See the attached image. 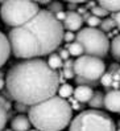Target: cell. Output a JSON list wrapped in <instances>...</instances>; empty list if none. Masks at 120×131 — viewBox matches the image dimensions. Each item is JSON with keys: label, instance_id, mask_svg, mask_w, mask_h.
Returning a JSON list of instances; mask_svg holds the SVG:
<instances>
[{"label": "cell", "instance_id": "1", "mask_svg": "<svg viewBox=\"0 0 120 131\" xmlns=\"http://www.w3.org/2000/svg\"><path fill=\"white\" fill-rule=\"evenodd\" d=\"M5 82L12 101L29 107L56 97L59 89L58 72L41 58L15 64L7 73Z\"/></svg>", "mask_w": 120, "mask_h": 131}, {"label": "cell", "instance_id": "12", "mask_svg": "<svg viewBox=\"0 0 120 131\" xmlns=\"http://www.w3.org/2000/svg\"><path fill=\"white\" fill-rule=\"evenodd\" d=\"M11 54H12V50H11L9 40H8V37L0 30V69H2L3 65H5V62L8 61Z\"/></svg>", "mask_w": 120, "mask_h": 131}, {"label": "cell", "instance_id": "35", "mask_svg": "<svg viewBox=\"0 0 120 131\" xmlns=\"http://www.w3.org/2000/svg\"><path fill=\"white\" fill-rule=\"evenodd\" d=\"M63 69H74V61L70 58L63 62Z\"/></svg>", "mask_w": 120, "mask_h": 131}, {"label": "cell", "instance_id": "33", "mask_svg": "<svg viewBox=\"0 0 120 131\" xmlns=\"http://www.w3.org/2000/svg\"><path fill=\"white\" fill-rule=\"evenodd\" d=\"M78 8H79V4L73 3V2H69V3H67V9H69L70 12H74V9H78Z\"/></svg>", "mask_w": 120, "mask_h": 131}, {"label": "cell", "instance_id": "39", "mask_svg": "<svg viewBox=\"0 0 120 131\" xmlns=\"http://www.w3.org/2000/svg\"><path fill=\"white\" fill-rule=\"evenodd\" d=\"M37 3L41 4V5H49V4H50L49 0H40V2H37Z\"/></svg>", "mask_w": 120, "mask_h": 131}, {"label": "cell", "instance_id": "18", "mask_svg": "<svg viewBox=\"0 0 120 131\" xmlns=\"http://www.w3.org/2000/svg\"><path fill=\"white\" fill-rule=\"evenodd\" d=\"M111 54L115 60L120 61V35H117L116 37L112 38L111 41Z\"/></svg>", "mask_w": 120, "mask_h": 131}, {"label": "cell", "instance_id": "43", "mask_svg": "<svg viewBox=\"0 0 120 131\" xmlns=\"http://www.w3.org/2000/svg\"><path fill=\"white\" fill-rule=\"evenodd\" d=\"M116 131H120V128H116Z\"/></svg>", "mask_w": 120, "mask_h": 131}, {"label": "cell", "instance_id": "7", "mask_svg": "<svg viewBox=\"0 0 120 131\" xmlns=\"http://www.w3.org/2000/svg\"><path fill=\"white\" fill-rule=\"evenodd\" d=\"M69 131H116V125L108 114L90 109L73 118Z\"/></svg>", "mask_w": 120, "mask_h": 131}, {"label": "cell", "instance_id": "16", "mask_svg": "<svg viewBox=\"0 0 120 131\" xmlns=\"http://www.w3.org/2000/svg\"><path fill=\"white\" fill-rule=\"evenodd\" d=\"M65 49H67L71 56L77 57V58L85 54V52H83V48H82V45H81L79 42H77V41H74V42H71V44H66V45H65Z\"/></svg>", "mask_w": 120, "mask_h": 131}, {"label": "cell", "instance_id": "20", "mask_svg": "<svg viewBox=\"0 0 120 131\" xmlns=\"http://www.w3.org/2000/svg\"><path fill=\"white\" fill-rule=\"evenodd\" d=\"M115 27H116L115 21L112 20L111 17H106L102 21V24H100V30H103V32H110V30L114 29Z\"/></svg>", "mask_w": 120, "mask_h": 131}, {"label": "cell", "instance_id": "17", "mask_svg": "<svg viewBox=\"0 0 120 131\" xmlns=\"http://www.w3.org/2000/svg\"><path fill=\"white\" fill-rule=\"evenodd\" d=\"M48 65L53 69V70L57 72V69H61L63 66V60L59 57V54L53 53V54H50L49 58H48Z\"/></svg>", "mask_w": 120, "mask_h": 131}, {"label": "cell", "instance_id": "9", "mask_svg": "<svg viewBox=\"0 0 120 131\" xmlns=\"http://www.w3.org/2000/svg\"><path fill=\"white\" fill-rule=\"evenodd\" d=\"M85 23L83 17L81 16L78 12H66V19L65 21L62 23L63 24V28L69 32H75V30H79L82 29V24Z\"/></svg>", "mask_w": 120, "mask_h": 131}, {"label": "cell", "instance_id": "36", "mask_svg": "<svg viewBox=\"0 0 120 131\" xmlns=\"http://www.w3.org/2000/svg\"><path fill=\"white\" fill-rule=\"evenodd\" d=\"M56 17H57L59 21H61V23H63L65 19H66V12H59V13H57Z\"/></svg>", "mask_w": 120, "mask_h": 131}, {"label": "cell", "instance_id": "41", "mask_svg": "<svg viewBox=\"0 0 120 131\" xmlns=\"http://www.w3.org/2000/svg\"><path fill=\"white\" fill-rule=\"evenodd\" d=\"M117 128H120V121L117 122Z\"/></svg>", "mask_w": 120, "mask_h": 131}, {"label": "cell", "instance_id": "11", "mask_svg": "<svg viewBox=\"0 0 120 131\" xmlns=\"http://www.w3.org/2000/svg\"><path fill=\"white\" fill-rule=\"evenodd\" d=\"M31 127H32V123L29 121L28 115H25V114H17L11 121L12 131H29Z\"/></svg>", "mask_w": 120, "mask_h": 131}, {"label": "cell", "instance_id": "13", "mask_svg": "<svg viewBox=\"0 0 120 131\" xmlns=\"http://www.w3.org/2000/svg\"><path fill=\"white\" fill-rule=\"evenodd\" d=\"M94 93L95 91L90 86H77L74 89L73 97L81 103H88L91 101V98L94 97Z\"/></svg>", "mask_w": 120, "mask_h": 131}, {"label": "cell", "instance_id": "37", "mask_svg": "<svg viewBox=\"0 0 120 131\" xmlns=\"http://www.w3.org/2000/svg\"><path fill=\"white\" fill-rule=\"evenodd\" d=\"M78 11V13L81 15V16H83V15H86L88 11H87V8H86V7H79V8L77 9Z\"/></svg>", "mask_w": 120, "mask_h": 131}, {"label": "cell", "instance_id": "40", "mask_svg": "<svg viewBox=\"0 0 120 131\" xmlns=\"http://www.w3.org/2000/svg\"><path fill=\"white\" fill-rule=\"evenodd\" d=\"M3 77H4V73H3L2 70H0V78H3Z\"/></svg>", "mask_w": 120, "mask_h": 131}, {"label": "cell", "instance_id": "34", "mask_svg": "<svg viewBox=\"0 0 120 131\" xmlns=\"http://www.w3.org/2000/svg\"><path fill=\"white\" fill-rule=\"evenodd\" d=\"M119 69H120V65H117V64H112V65L110 66V70H108V73H111V74H115V73H117V72H119Z\"/></svg>", "mask_w": 120, "mask_h": 131}, {"label": "cell", "instance_id": "26", "mask_svg": "<svg viewBox=\"0 0 120 131\" xmlns=\"http://www.w3.org/2000/svg\"><path fill=\"white\" fill-rule=\"evenodd\" d=\"M15 109H16V111L20 113V114L29 113V106L22 105V103H19V102H15Z\"/></svg>", "mask_w": 120, "mask_h": 131}, {"label": "cell", "instance_id": "3", "mask_svg": "<svg viewBox=\"0 0 120 131\" xmlns=\"http://www.w3.org/2000/svg\"><path fill=\"white\" fill-rule=\"evenodd\" d=\"M25 27L38 41L41 56L53 54L54 50L62 44L66 32L63 24L48 9H41L28 24H25Z\"/></svg>", "mask_w": 120, "mask_h": 131}, {"label": "cell", "instance_id": "19", "mask_svg": "<svg viewBox=\"0 0 120 131\" xmlns=\"http://www.w3.org/2000/svg\"><path fill=\"white\" fill-rule=\"evenodd\" d=\"M73 94H74V88L71 86V85H69V83H63L58 89V97H61L63 99L71 98Z\"/></svg>", "mask_w": 120, "mask_h": 131}, {"label": "cell", "instance_id": "23", "mask_svg": "<svg viewBox=\"0 0 120 131\" xmlns=\"http://www.w3.org/2000/svg\"><path fill=\"white\" fill-rule=\"evenodd\" d=\"M100 83L103 85L104 88L110 89V88L112 86V83H114V74L106 72V73H104V75L100 78Z\"/></svg>", "mask_w": 120, "mask_h": 131}, {"label": "cell", "instance_id": "28", "mask_svg": "<svg viewBox=\"0 0 120 131\" xmlns=\"http://www.w3.org/2000/svg\"><path fill=\"white\" fill-rule=\"evenodd\" d=\"M75 36L77 35H74L73 32H69V30H66L65 35H63V41H66L67 44H71L75 41Z\"/></svg>", "mask_w": 120, "mask_h": 131}, {"label": "cell", "instance_id": "8", "mask_svg": "<svg viewBox=\"0 0 120 131\" xmlns=\"http://www.w3.org/2000/svg\"><path fill=\"white\" fill-rule=\"evenodd\" d=\"M74 73L90 82H99L106 73V64L102 58L83 54L74 61Z\"/></svg>", "mask_w": 120, "mask_h": 131}, {"label": "cell", "instance_id": "10", "mask_svg": "<svg viewBox=\"0 0 120 131\" xmlns=\"http://www.w3.org/2000/svg\"><path fill=\"white\" fill-rule=\"evenodd\" d=\"M104 109L120 114V90H110L104 95Z\"/></svg>", "mask_w": 120, "mask_h": 131}, {"label": "cell", "instance_id": "2", "mask_svg": "<svg viewBox=\"0 0 120 131\" xmlns=\"http://www.w3.org/2000/svg\"><path fill=\"white\" fill-rule=\"evenodd\" d=\"M28 118L38 131H62L71 123L73 109L67 99L53 97L29 107Z\"/></svg>", "mask_w": 120, "mask_h": 131}, {"label": "cell", "instance_id": "22", "mask_svg": "<svg viewBox=\"0 0 120 131\" xmlns=\"http://www.w3.org/2000/svg\"><path fill=\"white\" fill-rule=\"evenodd\" d=\"M8 115H9V111H7L4 107L0 105V131H3L7 122H8Z\"/></svg>", "mask_w": 120, "mask_h": 131}, {"label": "cell", "instance_id": "25", "mask_svg": "<svg viewBox=\"0 0 120 131\" xmlns=\"http://www.w3.org/2000/svg\"><path fill=\"white\" fill-rule=\"evenodd\" d=\"M87 25H88V28H98V27H100V24H102V20L99 19V17H96V16H90L88 19H87Z\"/></svg>", "mask_w": 120, "mask_h": 131}, {"label": "cell", "instance_id": "31", "mask_svg": "<svg viewBox=\"0 0 120 131\" xmlns=\"http://www.w3.org/2000/svg\"><path fill=\"white\" fill-rule=\"evenodd\" d=\"M58 54H59V57L63 60V62H65V61H67V60H70V53H69V50H67V49H61Z\"/></svg>", "mask_w": 120, "mask_h": 131}, {"label": "cell", "instance_id": "5", "mask_svg": "<svg viewBox=\"0 0 120 131\" xmlns=\"http://www.w3.org/2000/svg\"><path fill=\"white\" fill-rule=\"evenodd\" d=\"M8 40L11 44L12 54L16 58L25 61L38 58L41 56L38 41L25 25L11 29L8 33Z\"/></svg>", "mask_w": 120, "mask_h": 131}, {"label": "cell", "instance_id": "30", "mask_svg": "<svg viewBox=\"0 0 120 131\" xmlns=\"http://www.w3.org/2000/svg\"><path fill=\"white\" fill-rule=\"evenodd\" d=\"M69 103L71 105V109H73V111H74V110H81V109H82L81 102H78L75 98H69Z\"/></svg>", "mask_w": 120, "mask_h": 131}, {"label": "cell", "instance_id": "38", "mask_svg": "<svg viewBox=\"0 0 120 131\" xmlns=\"http://www.w3.org/2000/svg\"><path fill=\"white\" fill-rule=\"evenodd\" d=\"M5 86H7L5 80H4V78H0V91H3V90L5 89Z\"/></svg>", "mask_w": 120, "mask_h": 131}, {"label": "cell", "instance_id": "21", "mask_svg": "<svg viewBox=\"0 0 120 131\" xmlns=\"http://www.w3.org/2000/svg\"><path fill=\"white\" fill-rule=\"evenodd\" d=\"M48 11L53 15H57L59 12H63V4L61 2H51L48 5Z\"/></svg>", "mask_w": 120, "mask_h": 131}, {"label": "cell", "instance_id": "44", "mask_svg": "<svg viewBox=\"0 0 120 131\" xmlns=\"http://www.w3.org/2000/svg\"><path fill=\"white\" fill-rule=\"evenodd\" d=\"M3 131H5V130H3Z\"/></svg>", "mask_w": 120, "mask_h": 131}, {"label": "cell", "instance_id": "24", "mask_svg": "<svg viewBox=\"0 0 120 131\" xmlns=\"http://www.w3.org/2000/svg\"><path fill=\"white\" fill-rule=\"evenodd\" d=\"M90 12H91L92 16H96V17H99V19H100V17H106L107 15L110 13L107 9H104L103 7H100L99 4L96 5V7H94V8H92L91 11H90Z\"/></svg>", "mask_w": 120, "mask_h": 131}, {"label": "cell", "instance_id": "29", "mask_svg": "<svg viewBox=\"0 0 120 131\" xmlns=\"http://www.w3.org/2000/svg\"><path fill=\"white\" fill-rule=\"evenodd\" d=\"M63 75H65L66 80H74V78H75L74 69H63Z\"/></svg>", "mask_w": 120, "mask_h": 131}, {"label": "cell", "instance_id": "4", "mask_svg": "<svg viewBox=\"0 0 120 131\" xmlns=\"http://www.w3.org/2000/svg\"><path fill=\"white\" fill-rule=\"evenodd\" d=\"M40 11V4L37 2L11 0V2H2L0 16L5 25L12 27L13 29L28 24Z\"/></svg>", "mask_w": 120, "mask_h": 131}, {"label": "cell", "instance_id": "14", "mask_svg": "<svg viewBox=\"0 0 120 131\" xmlns=\"http://www.w3.org/2000/svg\"><path fill=\"white\" fill-rule=\"evenodd\" d=\"M104 95L102 91H95L94 97L91 98V101L88 102V106L91 107V110H100L104 107Z\"/></svg>", "mask_w": 120, "mask_h": 131}, {"label": "cell", "instance_id": "27", "mask_svg": "<svg viewBox=\"0 0 120 131\" xmlns=\"http://www.w3.org/2000/svg\"><path fill=\"white\" fill-rule=\"evenodd\" d=\"M0 105H2L7 111H9V110L12 109V103H11V101H9V99H7L5 97H3V95H0Z\"/></svg>", "mask_w": 120, "mask_h": 131}, {"label": "cell", "instance_id": "42", "mask_svg": "<svg viewBox=\"0 0 120 131\" xmlns=\"http://www.w3.org/2000/svg\"><path fill=\"white\" fill-rule=\"evenodd\" d=\"M29 131H38V130H36V128H33V130H29Z\"/></svg>", "mask_w": 120, "mask_h": 131}, {"label": "cell", "instance_id": "15", "mask_svg": "<svg viewBox=\"0 0 120 131\" xmlns=\"http://www.w3.org/2000/svg\"><path fill=\"white\" fill-rule=\"evenodd\" d=\"M98 4L103 7L104 9H107L108 12H112V13L120 12V0H102Z\"/></svg>", "mask_w": 120, "mask_h": 131}, {"label": "cell", "instance_id": "32", "mask_svg": "<svg viewBox=\"0 0 120 131\" xmlns=\"http://www.w3.org/2000/svg\"><path fill=\"white\" fill-rule=\"evenodd\" d=\"M111 19H112V20L115 21V24H116V28H117V30H120V12L112 13Z\"/></svg>", "mask_w": 120, "mask_h": 131}, {"label": "cell", "instance_id": "6", "mask_svg": "<svg viewBox=\"0 0 120 131\" xmlns=\"http://www.w3.org/2000/svg\"><path fill=\"white\" fill-rule=\"evenodd\" d=\"M75 41L83 48L86 56L104 58L111 49L108 36L98 28H82L75 36Z\"/></svg>", "mask_w": 120, "mask_h": 131}]
</instances>
